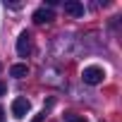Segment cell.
Segmentation results:
<instances>
[{
  "label": "cell",
  "instance_id": "obj_1",
  "mask_svg": "<svg viewBox=\"0 0 122 122\" xmlns=\"http://www.w3.org/2000/svg\"><path fill=\"white\" fill-rule=\"evenodd\" d=\"M103 77H105V72H103L101 67H96V65H91V67H84V72H81V79H84V84H91V86L101 84V81H103Z\"/></svg>",
  "mask_w": 122,
  "mask_h": 122
},
{
  "label": "cell",
  "instance_id": "obj_3",
  "mask_svg": "<svg viewBox=\"0 0 122 122\" xmlns=\"http://www.w3.org/2000/svg\"><path fill=\"white\" fill-rule=\"evenodd\" d=\"M29 108H31V103H29L26 98H15V101H12V115H15L17 120H22V117L29 112Z\"/></svg>",
  "mask_w": 122,
  "mask_h": 122
},
{
  "label": "cell",
  "instance_id": "obj_10",
  "mask_svg": "<svg viewBox=\"0 0 122 122\" xmlns=\"http://www.w3.org/2000/svg\"><path fill=\"white\" fill-rule=\"evenodd\" d=\"M3 117H5V110H3V108H0V122H3Z\"/></svg>",
  "mask_w": 122,
  "mask_h": 122
},
{
  "label": "cell",
  "instance_id": "obj_2",
  "mask_svg": "<svg viewBox=\"0 0 122 122\" xmlns=\"http://www.w3.org/2000/svg\"><path fill=\"white\" fill-rule=\"evenodd\" d=\"M29 53H31V36L26 31H22L19 38H17V55L19 57H26Z\"/></svg>",
  "mask_w": 122,
  "mask_h": 122
},
{
  "label": "cell",
  "instance_id": "obj_5",
  "mask_svg": "<svg viewBox=\"0 0 122 122\" xmlns=\"http://www.w3.org/2000/svg\"><path fill=\"white\" fill-rule=\"evenodd\" d=\"M53 19H55V15H53L50 7H38V10L34 12V22H36V24H48V22H53Z\"/></svg>",
  "mask_w": 122,
  "mask_h": 122
},
{
  "label": "cell",
  "instance_id": "obj_9",
  "mask_svg": "<svg viewBox=\"0 0 122 122\" xmlns=\"http://www.w3.org/2000/svg\"><path fill=\"white\" fill-rule=\"evenodd\" d=\"M5 91H7V89H5V84L0 81V96H5Z\"/></svg>",
  "mask_w": 122,
  "mask_h": 122
},
{
  "label": "cell",
  "instance_id": "obj_4",
  "mask_svg": "<svg viewBox=\"0 0 122 122\" xmlns=\"http://www.w3.org/2000/svg\"><path fill=\"white\" fill-rule=\"evenodd\" d=\"M65 15H72V17H84V5L79 0H65Z\"/></svg>",
  "mask_w": 122,
  "mask_h": 122
},
{
  "label": "cell",
  "instance_id": "obj_6",
  "mask_svg": "<svg viewBox=\"0 0 122 122\" xmlns=\"http://www.w3.org/2000/svg\"><path fill=\"white\" fill-rule=\"evenodd\" d=\"M26 74H29V67L26 65H12L10 67V77H15V79H22Z\"/></svg>",
  "mask_w": 122,
  "mask_h": 122
},
{
  "label": "cell",
  "instance_id": "obj_8",
  "mask_svg": "<svg viewBox=\"0 0 122 122\" xmlns=\"http://www.w3.org/2000/svg\"><path fill=\"white\" fill-rule=\"evenodd\" d=\"M43 120H46V112H41V115H36V117H34L31 122H43Z\"/></svg>",
  "mask_w": 122,
  "mask_h": 122
},
{
  "label": "cell",
  "instance_id": "obj_7",
  "mask_svg": "<svg viewBox=\"0 0 122 122\" xmlns=\"http://www.w3.org/2000/svg\"><path fill=\"white\" fill-rule=\"evenodd\" d=\"M65 122H86V117L74 115V112H67V115H65Z\"/></svg>",
  "mask_w": 122,
  "mask_h": 122
}]
</instances>
